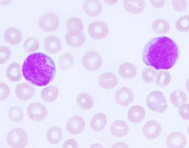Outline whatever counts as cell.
Here are the masks:
<instances>
[{
	"instance_id": "1",
	"label": "cell",
	"mask_w": 189,
	"mask_h": 148,
	"mask_svg": "<svg viewBox=\"0 0 189 148\" xmlns=\"http://www.w3.org/2000/svg\"><path fill=\"white\" fill-rule=\"evenodd\" d=\"M180 55L179 47L171 38L157 37L149 40L144 46L142 53L144 63L156 70H167L173 67L178 60Z\"/></svg>"
},
{
	"instance_id": "2",
	"label": "cell",
	"mask_w": 189,
	"mask_h": 148,
	"mask_svg": "<svg viewBox=\"0 0 189 148\" xmlns=\"http://www.w3.org/2000/svg\"><path fill=\"white\" fill-rule=\"evenodd\" d=\"M25 80L32 84L44 86L51 82L56 72L54 62L46 54L36 52L29 55L25 59L22 67Z\"/></svg>"
},
{
	"instance_id": "3",
	"label": "cell",
	"mask_w": 189,
	"mask_h": 148,
	"mask_svg": "<svg viewBox=\"0 0 189 148\" xmlns=\"http://www.w3.org/2000/svg\"><path fill=\"white\" fill-rule=\"evenodd\" d=\"M146 102L151 110L160 113H163L167 107L165 97L160 91H156L150 93L146 98Z\"/></svg>"
},
{
	"instance_id": "4",
	"label": "cell",
	"mask_w": 189,
	"mask_h": 148,
	"mask_svg": "<svg viewBox=\"0 0 189 148\" xmlns=\"http://www.w3.org/2000/svg\"><path fill=\"white\" fill-rule=\"evenodd\" d=\"M7 140L8 144L14 148H24L28 140L27 134L22 129L18 128L13 129L8 133Z\"/></svg>"
},
{
	"instance_id": "5",
	"label": "cell",
	"mask_w": 189,
	"mask_h": 148,
	"mask_svg": "<svg viewBox=\"0 0 189 148\" xmlns=\"http://www.w3.org/2000/svg\"><path fill=\"white\" fill-rule=\"evenodd\" d=\"M102 60L101 56L94 51H90L83 55L82 59V63L84 68L86 70L94 71L101 67Z\"/></svg>"
},
{
	"instance_id": "6",
	"label": "cell",
	"mask_w": 189,
	"mask_h": 148,
	"mask_svg": "<svg viewBox=\"0 0 189 148\" xmlns=\"http://www.w3.org/2000/svg\"><path fill=\"white\" fill-rule=\"evenodd\" d=\"M38 22L40 28L42 30L49 32L53 31L58 27L60 20L56 14L49 12L45 13L41 16Z\"/></svg>"
},
{
	"instance_id": "7",
	"label": "cell",
	"mask_w": 189,
	"mask_h": 148,
	"mask_svg": "<svg viewBox=\"0 0 189 148\" xmlns=\"http://www.w3.org/2000/svg\"><path fill=\"white\" fill-rule=\"evenodd\" d=\"M88 31L89 35L91 38L94 39H101L107 35L109 28L105 23L97 21L89 25Z\"/></svg>"
},
{
	"instance_id": "8",
	"label": "cell",
	"mask_w": 189,
	"mask_h": 148,
	"mask_svg": "<svg viewBox=\"0 0 189 148\" xmlns=\"http://www.w3.org/2000/svg\"><path fill=\"white\" fill-rule=\"evenodd\" d=\"M27 111L28 116L34 121H41L45 119L47 115V111L46 107L37 102L31 104L28 107Z\"/></svg>"
},
{
	"instance_id": "9",
	"label": "cell",
	"mask_w": 189,
	"mask_h": 148,
	"mask_svg": "<svg viewBox=\"0 0 189 148\" xmlns=\"http://www.w3.org/2000/svg\"><path fill=\"white\" fill-rule=\"evenodd\" d=\"M187 142L186 137L179 132H174L170 134L167 137L166 143L169 148H183Z\"/></svg>"
},
{
	"instance_id": "10",
	"label": "cell",
	"mask_w": 189,
	"mask_h": 148,
	"mask_svg": "<svg viewBox=\"0 0 189 148\" xmlns=\"http://www.w3.org/2000/svg\"><path fill=\"white\" fill-rule=\"evenodd\" d=\"M143 131L146 137L150 139H154L159 136L161 131V128L158 122L155 120H151L145 124Z\"/></svg>"
},
{
	"instance_id": "11",
	"label": "cell",
	"mask_w": 189,
	"mask_h": 148,
	"mask_svg": "<svg viewBox=\"0 0 189 148\" xmlns=\"http://www.w3.org/2000/svg\"><path fill=\"white\" fill-rule=\"evenodd\" d=\"M115 99L116 102L120 105L127 106L133 100L132 92L126 87L121 88L117 90L115 94Z\"/></svg>"
},
{
	"instance_id": "12",
	"label": "cell",
	"mask_w": 189,
	"mask_h": 148,
	"mask_svg": "<svg viewBox=\"0 0 189 148\" xmlns=\"http://www.w3.org/2000/svg\"><path fill=\"white\" fill-rule=\"evenodd\" d=\"M85 126V121L82 117L75 116L70 118L68 121L66 129L69 133L77 134L82 131Z\"/></svg>"
},
{
	"instance_id": "13",
	"label": "cell",
	"mask_w": 189,
	"mask_h": 148,
	"mask_svg": "<svg viewBox=\"0 0 189 148\" xmlns=\"http://www.w3.org/2000/svg\"><path fill=\"white\" fill-rule=\"evenodd\" d=\"M99 85L105 89H109L115 87L118 82V80L115 75L111 72H106L101 74L98 78Z\"/></svg>"
},
{
	"instance_id": "14",
	"label": "cell",
	"mask_w": 189,
	"mask_h": 148,
	"mask_svg": "<svg viewBox=\"0 0 189 148\" xmlns=\"http://www.w3.org/2000/svg\"><path fill=\"white\" fill-rule=\"evenodd\" d=\"M83 9L88 15L94 16L100 14L102 11V7L101 3L97 0H87L84 2Z\"/></svg>"
},
{
	"instance_id": "15",
	"label": "cell",
	"mask_w": 189,
	"mask_h": 148,
	"mask_svg": "<svg viewBox=\"0 0 189 148\" xmlns=\"http://www.w3.org/2000/svg\"><path fill=\"white\" fill-rule=\"evenodd\" d=\"M45 46L48 52L53 54L58 53L61 48L59 38L54 35L49 36L46 38L45 41Z\"/></svg>"
},
{
	"instance_id": "16",
	"label": "cell",
	"mask_w": 189,
	"mask_h": 148,
	"mask_svg": "<svg viewBox=\"0 0 189 148\" xmlns=\"http://www.w3.org/2000/svg\"><path fill=\"white\" fill-rule=\"evenodd\" d=\"M118 72L119 74L123 78L130 80L133 78L136 75V68L132 64L126 62L120 65Z\"/></svg>"
},
{
	"instance_id": "17",
	"label": "cell",
	"mask_w": 189,
	"mask_h": 148,
	"mask_svg": "<svg viewBox=\"0 0 189 148\" xmlns=\"http://www.w3.org/2000/svg\"><path fill=\"white\" fill-rule=\"evenodd\" d=\"M145 112L141 106L135 105L131 107L128 110L127 116L129 120L134 123L140 122L144 118Z\"/></svg>"
},
{
	"instance_id": "18",
	"label": "cell",
	"mask_w": 189,
	"mask_h": 148,
	"mask_svg": "<svg viewBox=\"0 0 189 148\" xmlns=\"http://www.w3.org/2000/svg\"><path fill=\"white\" fill-rule=\"evenodd\" d=\"M111 132L113 135L121 137L126 135L128 131V126L124 121H116L112 123L110 128Z\"/></svg>"
},
{
	"instance_id": "19",
	"label": "cell",
	"mask_w": 189,
	"mask_h": 148,
	"mask_svg": "<svg viewBox=\"0 0 189 148\" xmlns=\"http://www.w3.org/2000/svg\"><path fill=\"white\" fill-rule=\"evenodd\" d=\"M66 27L68 32L73 34L81 33L83 29L82 21L77 17H72L69 19L67 22Z\"/></svg>"
},
{
	"instance_id": "20",
	"label": "cell",
	"mask_w": 189,
	"mask_h": 148,
	"mask_svg": "<svg viewBox=\"0 0 189 148\" xmlns=\"http://www.w3.org/2000/svg\"><path fill=\"white\" fill-rule=\"evenodd\" d=\"M107 122L106 115L102 113H99L93 117L91 121L90 125L93 130L99 131L104 128Z\"/></svg>"
},
{
	"instance_id": "21",
	"label": "cell",
	"mask_w": 189,
	"mask_h": 148,
	"mask_svg": "<svg viewBox=\"0 0 189 148\" xmlns=\"http://www.w3.org/2000/svg\"><path fill=\"white\" fill-rule=\"evenodd\" d=\"M65 40L69 46L74 47H77L82 45L84 43L85 37L82 33L77 34H73L67 32L65 36Z\"/></svg>"
},
{
	"instance_id": "22",
	"label": "cell",
	"mask_w": 189,
	"mask_h": 148,
	"mask_svg": "<svg viewBox=\"0 0 189 148\" xmlns=\"http://www.w3.org/2000/svg\"><path fill=\"white\" fill-rule=\"evenodd\" d=\"M76 101L78 105L84 110L91 108L94 104L93 100L90 95L85 92H82L79 94Z\"/></svg>"
},
{
	"instance_id": "23",
	"label": "cell",
	"mask_w": 189,
	"mask_h": 148,
	"mask_svg": "<svg viewBox=\"0 0 189 148\" xmlns=\"http://www.w3.org/2000/svg\"><path fill=\"white\" fill-rule=\"evenodd\" d=\"M74 62V59L71 54L68 53H64L59 57L58 67L61 69L67 70L72 67Z\"/></svg>"
},
{
	"instance_id": "24",
	"label": "cell",
	"mask_w": 189,
	"mask_h": 148,
	"mask_svg": "<svg viewBox=\"0 0 189 148\" xmlns=\"http://www.w3.org/2000/svg\"><path fill=\"white\" fill-rule=\"evenodd\" d=\"M62 137V130L59 128L54 126L49 128L46 133V137L48 141L53 144H57Z\"/></svg>"
},
{
	"instance_id": "25",
	"label": "cell",
	"mask_w": 189,
	"mask_h": 148,
	"mask_svg": "<svg viewBox=\"0 0 189 148\" xmlns=\"http://www.w3.org/2000/svg\"><path fill=\"white\" fill-rule=\"evenodd\" d=\"M59 94L58 87L51 85L46 87L42 92L41 97L45 101L50 102L53 101L57 98Z\"/></svg>"
},
{
	"instance_id": "26",
	"label": "cell",
	"mask_w": 189,
	"mask_h": 148,
	"mask_svg": "<svg viewBox=\"0 0 189 148\" xmlns=\"http://www.w3.org/2000/svg\"><path fill=\"white\" fill-rule=\"evenodd\" d=\"M21 32L19 30L15 27L8 28L5 31L4 35L6 39L12 43H16L20 39Z\"/></svg>"
},
{
	"instance_id": "27",
	"label": "cell",
	"mask_w": 189,
	"mask_h": 148,
	"mask_svg": "<svg viewBox=\"0 0 189 148\" xmlns=\"http://www.w3.org/2000/svg\"><path fill=\"white\" fill-rule=\"evenodd\" d=\"M123 4L127 11L132 13H138L142 10L141 3L138 0H124Z\"/></svg>"
},
{
	"instance_id": "28",
	"label": "cell",
	"mask_w": 189,
	"mask_h": 148,
	"mask_svg": "<svg viewBox=\"0 0 189 148\" xmlns=\"http://www.w3.org/2000/svg\"><path fill=\"white\" fill-rule=\"evenodd\" d=\"M8 116L12 121L17 122L21 121L23 118V113L21 109L17 107L11 108L8 111Z\"/></svg>"
},
{
	"instance_id": "29",
	"label": "cell",
	"mask_w": 189,
	"mask_h": 148,
	"mask_svg": "<svg viewBox=\"0 0 189 148\" xmlns=\"http://www.w3.org/2000/svg\"><path fill=\"white\" fill-rule=\"evenodd\" d=\"M170 99L173 104L178 107L186 102L187 98L185 95L183 94H174L171 95Z\"/></svg>"
},
{
	"instance_id": "30",
	"label": "cell",
	"mask_w": 189,
	"mask_h": 148,
	"mask_svg": "<svg viewBox=\"0 0 189 148\" xmlns=\"http://www.w3.org/2000/svg\"><path fill=\"white\" fill-rule=\"evenodd\" d=\"M179 114L183 118L186 119H189V104L183 106L180 108Z\"/></svg>"
},
{
	"instance_id": "31",
	"label": "cell",
	"mask_w": 189,
	"mask_h": 148,
	"mask_svg": "<svg viewBox=\"0 0 189 148\" xmlns=\"http://www.w3.org/2000/svg\"><path fill=\"white\" fill-rule=\"evenodd\" d=\"M62 148H78V145L76 141L73 139H69L66 140L64 143Z\"/></svg>"
}]
</instances>
